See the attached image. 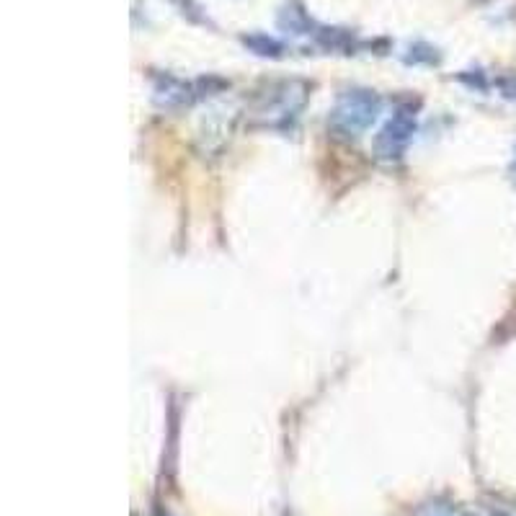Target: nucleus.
<instances>
[{
  "label": "nucleus",
  "instance_id": "f257e3e1",
  "mask_svg": "<svg viewBox=\"0 0 516 516\" xmlns=\"http://www.w3.org/2000/svg\"><path fill=\"white\" fill-rule=\"evenodd\" d=\"M382 101L375 91L351 88L336 99L331 109V127L346 137H359L377 122Z\"/></svg>",
  "mask_w": 516,
  "mask_h": 516
},
{
  "label": "nucleus",
  "instance_id": "f03ea898",
  "mask_svg": "<svg viewBox=\"0 0 516 516\" xmlns=\"http://www.w3.org/2000/svg\"><path fill=\"white\" fill-rule=\"evenodd\" d=\"M305 104V86L302 83H277L258 99L256 117L269 127H284L297 117Z\"/></svg>",
  "mask_w": 516,
  "mask_h": 516
},
{
  "label": "nucleus",
  "instance_id": "7ed1b4c3",
  "mask_svg": "<svg viewBox=\"0 0 516 516\" xmlns=\"http://www.w3.org/2000/svg\"><path fill=\"white\" fill-rule=\"evenodd\" d=\"M418 117L413 106H400L395 109V114L385 122V127L377 132L375 137V153L380 160H398L400 155L406 153V148L411 145L413 135H416Z\"/></svg>",
  "mask_w": 516,
  "mask_h": 516
},
{
  "label": "nucleus",
  "instance_id": "20e7f679",
  "mask_svg": "<svg viewBox=\"0 0 516 516\" xmlns=\"http://www.w3.org/2000/svg\"><path fill=\"white\" fill-rule=\"evenodd\" d=\"M191 99H194V93H191V86L184 83V80L171 78V75L155 80V101H158L160 106L173 109V106L189 104Z\"/></svg>",
  "mask_w": 516,
  "mask_h": 516
},
{
  "label": "nucleus",
  "instance_id": "39448f33",
  "mask_svg": "<svg viewBox=\"0 0 516 516\" xmlns=\"http://www.w3.org/2000/svg\"><path fill=\"white\" fill-rule=\"evenodd\" d=\"M246 44L251 47L256 55H271V57H277L279 52H282V44L274 42L271 37H264V34H256V37H248Z\"/></svg>",
  "mask_w": 516,
  "mask_h": 516
},
{
  "label": "nucleus",
  "instance_id": "423d86ee",
  "mask_svg": "<svg viewBox=\"0 0 516 516\" xmlns=\"http://www.w3.org/2000/svg\"><path fill=\"white\" fill-rule=\"evenodd\" d=\"M496 86H498V91L504 93L506 99L516 101V78H514V75H506V78H498V80H496Z\"/></svg>",
  "mask_w": 516,
  "mask_h": 516
},
{
  "label": "nucleus",
  "instance_id": "0eeeda50",
  "mask_svg": "<svg viewBox=\"0 0 516 516\" xmlns=\"http://www.w3.org/2000/svg\"><path fill=\"white\" fill-rule=\"evenodd\" d=\"M418 516H460V514L447 509V506H426V509L418 511Z\"/></svg>",
  "mask_w": 516,
  "mask_h": 516
},
{
  "label": "nucleus",
  "instance_id": "6e6552de",
  "mask_svg": "<svg viewBox=\"0 0 516 516\" xmlns=\"http://www.w3.org/2000/svg\"><path fill=\"white\" fill-rule=\"evenodd\" d=\"M491 516H511V514H491Z\"/></svg>",
  "mask_w": 516,
  "mask_h": 516
}]
</instances>
